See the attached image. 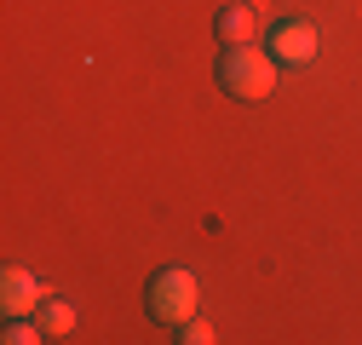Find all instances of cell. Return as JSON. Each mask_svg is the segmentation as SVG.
<instances>
[{
	"label": "cell",
	"mask_w": 362,
	"mask_h": 345,
	"mask_svg": "<svg viewBox=\"0 0 362 345\" xmlns=\"http://www.w3.org/2000/svg\"><path fill=\"white\" fill-rule=\"evenodd\" d=\"M207 339H213V328H207V322H196V317H190V322H185V345H207Z\"/></svg>",
	"instance_id": "7"
},
{
	"label": "cell",
	"mask_w": 362,
	"mask_h": 345,
	"mask_svg": "<svg viewBox=\"0 0 362 345\" xmlns=\"http://www.w3.org/2000/svg\"><path fill=\"white\" fill-rule=\"evenodd\" d=\"M0 288H6V293H0L6 317H35V311H40V299H47V288H40L29 271H6V276H0Z\"/></svg>",
	"instance_id": "4"
},
{
	"label": "cell",
	"mask_w": 362,
	"mask_h": 345,
	"mask_svg": "<svg viewBox=\"0 0 362 345\" xmlns=\"http://www.w3.org/2000/svg\"><path fill=\"white\" fill-rule=\"evenodd\" d=\"M196 305H202L196 271H185V265L156 271V282H150V317H156L161 328H185V322L196 317Z\"/></svg>",
	"instance_id": "2"
},
{
	"label": "cell",
	"mask_w": 362,
	"mask_h": 345,
	"mask_svg": "<svg viewBox=\"0 0 362 345\" xmlns=\"http://www.w3.org/2000/svg\"><path fill=\"white\" fill-rule=\"evenodd\" d=\"M213 29H218L224 47H247V40L259 35V12H253V6H224V12L213 18Z\"/></svg>",
	"instance_id": "5"
},
{
	"label": "cell",
	"mask_w": 362,
	"mask_h": 345,
	"mask_svg": "<svg viewBox=\"0 0 362 345\" xmlns=\"http://www.w3.org/2000/svg\"><path fill=\"white\" fill-rule=\"evenodd\" d=\"M276 69H282V64L270 58V47L259 52L253 40H247V47H230V52L218 58V86H224L230 98H242V104H259V98L276 93Z\"/></svg>",
	"instance_id": "1"
},
{
	"label": "cell",
	"mask_w": 362,
	"mask_h": 345,
	"mask_svg": "<svg viewBox=\"0 0 362 345\" xmlns=\"http://www.w3.org/2000/svg\"><path fill=\"white\" fill-rule=\"evenodd\" d=\"M35 322L47 328V339H58V334H69V328H75V305H64V299H40Z\"/></svg>",
	"instance_id": "6"
},
{
	"label": "cell",
	"mask_w": 362,
	"mask_h": 345,
	"mask_svg": "<svg viewBox=\"0 0 362 345\" xmlns=\"http://www.w3.org/2000/svg\"><path fill=\"white\" fill-rule=\"evenodd\" d=\"M316 52H322V35H316L305 18H288L270 29V58L276 64H310Z\"/></svg>",
	"instance_id": "3"
}]
</instances>
